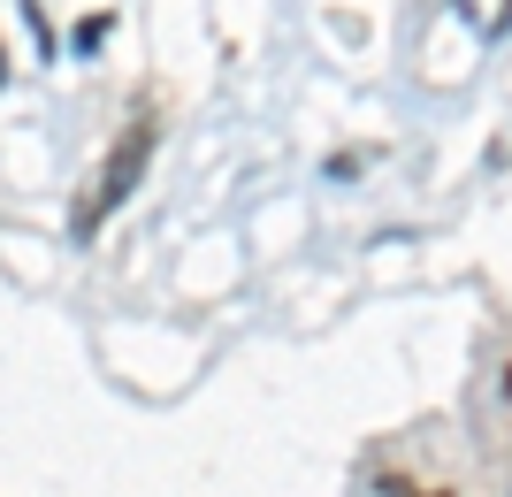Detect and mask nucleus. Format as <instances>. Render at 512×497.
Returning a JSON list of instances; mask_svg holds the SVG:
<instances>
[{
	"mask_svg": "<svg viewBox=\"0 0 512 497\" xmlns=\"http://www.w3.org/2000/svg\"><path fill=\"white\" fill-rule=\"evenodd\" d=\"M146 161H153V115H138V123H123V138L107 146V161L85 176V192H77V215H69V238L85 245L92 230H100V222L115 215V207H123L130 192H138Z\"/></svg>",
	"mask_w": 512,
	"mask_h": 497,
	"instance_id": "f257e3e1",
	"label": "nucleus"
},
{
	"mask_svg": "<svg viewBox=\"0 0 512 497\" xmlns=\"http://www.w3.org/2000/svg\"><path fill=\"white\" fill-rule=\"evenodd\" d=\"M459 16L482 31V39H497V31H512V0H451Z\"/></svg>",
	"mask_w": 512,
	"mask_h": 497,
	"instance_id": "f03ea898",
	"label": "nucleus"
},
{
	"mask_svg": "<svg viewBox=\"0 0 512 497\" xmlns=\"http://www.w3.org/2000/svg\"><path fill=\"white\" fill-rule=\"evenodd\" d=\"M100 39H107V16H85V23H77V46H85V54H92Z\"/></svg>",
	"mask_w": 512,
	"mask_h": 497,
	"instance_id": "7ed1b4c3",
	"label": "nucleus"
},
{
	"mask_svg": "<svg viewBox=\"0 0 512 497\" xmlns=\"http://www.w3.org/2000/svg\"><path fill=\"white\" fill-rule=\"evenodd\" d=\"M390 497H444V490H398V482H390Z\"/></svg>",
	"mask_w": 512,
	"mask_h": 497,
	"instance_id": "20e7f679",
	"label": "nucleus"
}]
</instances>
